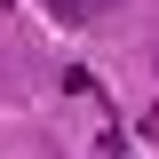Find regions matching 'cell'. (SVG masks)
Masks as SVG:
<instances>
[{"label":"cell","instance_id":"obj_1","mask_svg":"<svg viewBox=\"0 0 159 159\" xmlns=\"http://www.w3.org/2000/svg\"><path fill=\"white\" fill-rule=\"evenodd\" d=\"M48 8H56L64 24H96V16H111L119 0H48Z\"/></svg>","mask_w":159,"mask_h":159}]
</instances>
